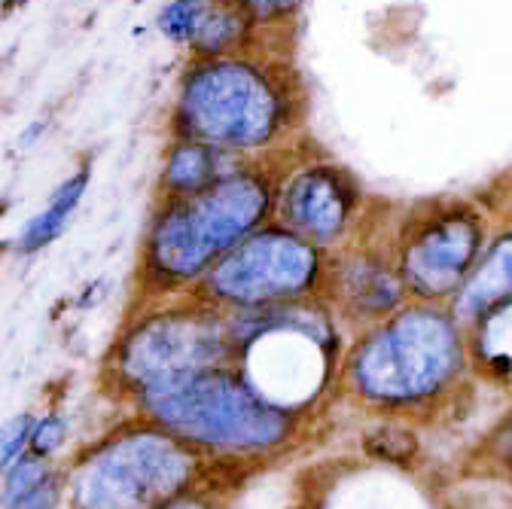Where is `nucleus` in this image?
Listing matches in <instances>:
<instances>
[{
    "label": "nucleus",
    "instance_id": "obj_12",
    "mask_svg": "<svg viewBox=\"0 0 512 509\" xmlns=\"http://www.w3.org/2000/svg\"><path fill=\"white\" fill-rule=\"evenodd\" d=\"M244 162L247 159L223 153L211 144L174 138L168 144V150L162 156V168H159V183H156L159 202H180V199L202 196L205 189L220 183L226 174H232Z\"/></svg>",
    "mask_w": 512,
    "mask_h": 509
},
{
    "label": "nucleus",
    "instance_id": "obj_23",
    "mask_svg": "<svg viewBox=\"0 0 512 509\" xmlns=\"http://www.w3.org/2000/svg\"><path fill=\"white\" fill-rule=\"evenodd\" d=\"M64 491H68V482L61 479V473L55 470L34 494H28L16 509H61Z\"/></svg>",
    "mask_w": 512,
    "mask_h": 509
},
{
    "label": "nucleus",
    "instance_id": "obj_22",
    "mask_svg": "<svg viewBox=\"0 0 512 509\" xmlns=\"http://www.w3.org/2000/svg\"><path fill=\"white\" fill-rule=\"evenodd\" d=\"M64 442H68V418L52 412V415H46V418L37 421V430H34V439H31V452L37 458L52 461L61 452Z\"/></svg>",
    "mask_w": 512,
    "mask_h": 509
},
{
    "label": "nucleus",
    "instance_id": "obj_21",
    "mask_svg": "<svg viewBox=\"0 0 512 509\" xmlns=\"http://www.w3.org/2000/svg\"><path fill=\"white\" fill-rule=\"evenodd\" d=\"M37 415L34 412H22L16 418H10L4 427H0V473L10 470L22 455L31 452V439L37 430Z\"/></svg>",
    "mask_w": 512,
    "mask_h": 509
},
{
    "label": "nucleus",
    "instance_id": "obj_2",
    "mask_svg": "<svg viewBox=\"0 0 512 509\" xmlns=\"http://www.w3.org/2000/svg\"><path fill=\"white\" fill-rule=\"evenodd\" d=\"M281 159L244 162L202 196L159 202L144 235V278L159 290L199 284L229 250L269 226Z\"/></svg>",
    "mask_w": 512,
    "mask_h": 509
},
{
    "label": "nucleus",
    "instance_id": "obj_14",
    "mask_svg": "<svg viewBox=\"0 0 512 509\" xmlns=\"http://www.w3.org/2000/svg\"><path fill=\"white\" fill-rule=\"evenodd\" d=\"M260 46L278 43H269L235 0H208L196 37L189 43V58H226Z\"/></svg>",
    "mask_w": 512,
    "mask_h": 509
},
{
    "label": "nucleus",
    "instance_id": "obj_13",
    "mask_svg": "<svg viewBox=\"0 0 512 509\" xmlns=\"http://www.w3.org/2000/svg\"><path fill=\"white\" fill-rule=\"evenodd\" d=\"M506 299H512V226H503L491 235L470 278L448 302V311L458 324L476 327L491 308L503 305Z\"/></svg>",
    "mask_w": 512,
    "mask_h": 509
},
{
    "label": "nucleus",
    "instance_id": "obj_19",
    "mask_svg": "<svg viewBox=\"0 0 512 509\" xmlns=\"http://www.w3.org/2000/svg\"><path fill=\"white\" fill-rule=\"evenodd\" d=\"M208 0H168V4L156 13V31L174 43V46H186L196 37V28L205 16Z\"/></svg>",
    "mask_w": 512,
    "mask_h": 509
},
{
    "label": "nucleus",
    "instance_id": "obj_1",
    "mask_svg": "<svg viewBox=\"0 0 512 509\" xmlns=\"http://www.w3.org/2000/svg\"><path fill=\"white\" fill-rule=\"evenodd\" d=\"M308 92L287 46L189 58L171 98V138L211 144L247 162L302 147Z\"/></svg>",
    "mask_w": 512,
    "mask_h": 509
},
{
    "label": "nucleus",
    "instance_id": "obj_15",
    "mask_svg": "<svg viewBox=\"0 0 512 509\" xmlns=\"http://www.w3.org/2000/svg\"><path fill=\"white\" fill-rule=\"evenodd\" d=\"M89 180H92V168L83 165L77 168L74 174L64 177L46 202L43 211H37L19 232V238L13 241L16 244V253L28 257V253H37L43 247H49L52 241L61 238V232L68 229L71 217L80 211L83 199H86V189H89Z\"/></svg>",
    "mask_w": 512,
    "mask_h": 509
},
{
    "label": "nucleus",
    "instance_id": "obj_4",
    "mask_svg": "<svg viewBox=\"0 0 512 509\" xmlns=\"http://www.w3.org/2000/svg\"><path fill=\"white\" fill-rule=\"evenodd\" d=\"M226 311L238 345L235 366L266 403L296 415L320 394L333 372L336 333L314 299Z\"/></svg>",
    "mask_w": 512,
    "mask_h": 509
},
{
    "label": "nucleus",
    "instance_id": "obj_24",
    "mask_svg": "<svg viewBox=\"0 0 512 509\" xmlns=\"http://www.w3.org/2000/svg\"><path fill=\"white\" fill-rule=\"evenodd\" d=\"M46 129H49V122H43V119H34V122L28 125V129L19 135V144H22V147H34V144L43 138V132H46Z\"/></svg>",
    "mask_w": 512,
    "mask_h": 509
},
{
    "label": "nucleus",
    "instance_id": "obj_10",
    "mask_svg": "<svg viewBox=\"0 0 512 509\" xmlns=\"http://www.w3.org/2000/svg\"><path fill=\"white\" fill-rule=\"evenodd\" d=\"M369 199L351 168L296 147L281 159L275 223L320 250H339L366 229Z\"/></svg>",
    "mask_w": 512,
    "mask_h": 509
},
{
    "label": "nucleus",
    "instance_id": "obj_25",
    "mask_svg": "<svg viewBox=\"0 0 512 509\" xmlns=\"http://www.w3.org/2000/svg\"><path fill=\"white\" fill-rule=\"evenodd\" d=\"M500 458H503V464L509 470V479H512V418H509V424L500 433Z\"/></svg>",
    "mask_w": 512,
    "mask_h": 509
},
{
    "label": "nucleus",
    "instance_id": "obj_27",
    "mask_svg": "<svg viewBox=\"0 0 512 509\" xmlns=\"http://www.w3.org/2000/svg\"><path fill=\"white\" fill-rule=\"evenodd\" d=\"M25 4H28V0H4V10H19Z\"/></svg>",
    "mask_w": 512,
    "mask_h": 509
},
{
    "label": "nucleus",
    "instance_id": "obj_5",
    "mask_svg": "<svg viewBox=\"0 0 512 509\" xmlns=\"http://www.w3.org/2000/svg\"><path fill=\"white\" fill-rule=\"evenodd\" d=\"M135 400L150 424L196 449H278L296 433V415L266 403L238 366L168 381Z\"/></svg>",
    "mask_w": 512,
    "mask_h": 509
},
{
    "label": "nucleus",
    "instance_id": "obj_16",
    "mask_svg": "<svg viewBox=\"0 0 512 509\" xmlns=\"http://www.w3.org/2000/svg\"><path fill=\"white\" fill-rule=\"evenodd\" d=\"M470 357L488 378L512 385V299L491 308L473 327Z\"/></svg>",
    "mask_w": 512,
    "mask_h": 509
},
{
    "label": "nucleus",
    "instance_id": "obj_28",
    "mask_svg": "<svg viewBox=\"0 0 512 509\" xmlns=\"http://www.w3.org/2000/svg\"><path fill=\"white\" fill-rule=\"evenodd\" d=\"M509 226H512V223H509Z\"/></svg>",
    "mask_w": 512,
    "mask_h": 509
},
{
    "label": "nucleus",
    "instance_id": "obj_20",
    "mask_svg": "<svg viewBox=\"0 0 512 509\" xmlns=\"http://www.w3.org/2000/svg\"><path fill=\"white\" fill-rule=\"evenodd\" d=\"M363 449L378 458V461H391V464H409L418 455V436L406 427H391L384 424L378 430H372L369 436H363Z\"/></svg>",
    "mask_w": 512,
    "mask_h": 509
},
{
    "label": "nucleus",
    "instance_id": "obj_9",
    "mask_svg": "<svg viewBox=\"0 0 512 509\" xmlns=\"http://www.w3.org/2000/svg\"><path fill=\"white\" fill-rule=\"evenodd\" d=\"M330 253L275 220L250 235L196 284L199 299L217 308H266L311 299L324 290Z\"/></svg>",
    "mask_w": 512,
    "mask_h": 509
},
{
    "label": "nucleus",
    "instance_id": "obj_18",
    "mask_svg": "<svg viewBox=\"0 0 512 509\" xmlns=\"http://www.w3.org/2000/svg\"><path fill=\"white\" fill-rule=\"evenodd\" d=\"M52 464L46 458H37L34 452L22 455L10 470L0 473V509H16L28 494H34L49 476Z\"/></svg>",
    "mask_w": 512,
    "mask_h": 509
},
{
    "label": "nucleus",
    "instance_id": "obj_17",
    "mask_svg": "<svg viewBox=\"0 0 512 509\" xmlns=\"http://www.w3.org/2000/svg\"><path fill=\"white\" fill-rule=\"evenodd\" d=\"M269 43L287 46L308 0H235Z\"/></svg>",
    "mask_w": 512,
    "mask_h": 509
},
{
    "label": "nucleus",
    "instance_id": "obj_7",
    "mask_svg": "<svg viewBox=\"0 0 512 509\" xmlns=\"http://www.w3.org/2000/svg\"><path fill=\"white\" fill-rule=\"evenodd\" d=\"M235 363L238 345L229 311L199 299L196 308L150 314L135 324L119 339L110 357V372L128 394L138 397L168 381Z\"/></svg>",
    "mask_w": 512,
    "mask_h": 509
},
{
    "label": "nucleus",
    "instance_id": "obj_11",
    "mask_svg": "<svg viewBox=\"0 0 512 509\" xmlns=\"http://www.w3.org/2000/svg\"><path fill=\"white\" fill-rule=\"evenodd\" d=\"M354 317L366 321H388L391 314L406 308L409 290L397 269L394 244L378 247L351 238L339 250H330L324 290Z\"/></svg>",
    "mask_w": 512,
    "mask_h": 509
},
{
    "label": "nucleus",
    "instance_id": "obj_8",
    "mask_svg": "<svg viewBox=\"0 0 512 509\" xmlns=\"http://www.w3.org/2000/svg\"><path fill=\"white\" fill-rule=\"evenodd\" d=\"M491 241L488 214L470 199H436L409 208L391 244L412 299L452 302Z\"/></svg>",
    "mask_w": 512,
    "mask_h": 509
},
{
    "label": "nucleus",
    "instance_id": "obj_3",
    "mask_svg": "<svg viewBox=\"0 0 512 509\" xmlns=\"http://www.w3.org/2000/svg\"><path fill=\"white\" fill-rule=\"evenodd\" d=\"M467 366V345L452 311L430 302L406 305L360 339L345 363L354 394L409 406L442 394Z\"/></svg>",
    "mask_w": 512,
    "mask_h": 509
},
{
    "label": "nucleus",
    "instance_id": "obj_6",
    "mask_svg": "<svg viewBox=\"0 0 512 509\" xmlns=\"http://www.w3.org/2000/svg\"><path fill=\"white\" fill-rule=\"evenodd\" d=\"M199 452L150 424L104 439L71 470V509H165L199 476Z\"/></svg>",
    "mask_w": 512,
    "mask_h": 509
},
{
    "label": "nucleus",
    "instance_id": "obj_26",
    "mask_svg": "<svg viewBox=\"0 0 512 509\" xmlns=\"http://www.w3.org/2000/svg\"><path fill=\"white\" fill-rule=\"evenodd\" d=\"M165 509H214V506L208 500H199V497H183V500H177V503H171Z\"/></svg>",
    "mask_w": 512,
    "mask_h": 509
}]
</instances>
